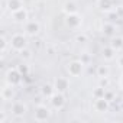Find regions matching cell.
Instances as JSON below:
<instances>
[{"mask_svg":"<svg viewBox=\"0 0 123 123\" xmlns=\"http://www.w3.org/2000/svg\"><path fill=\"white\" fill-rule=\"evenodd\" d=\"M26 45H28V39H26V35H23V33H15L10 38V48L18 52L23 51L26 48Z\"/></svg>","mask_w":123,"mask_h":123,"instance_id":"1","label":"cell"},{"mask_svg":"<svg viewBox=\"0 0 123 123\" xmlns=\"http://www.w3.org/2000/svg\"><path fill=\"white\" fill-rule=\"evenodd\" d=\"M22 77H23V75L19 73L18 68H10V70L6 73V83L15 87V86H18V84L20 83Z\"/></svg>","mask_w":123,"mask_h":123,"instance_id":"2","label":"cell"},{"mask_svg":"<svg viewBox=\"0 0 123 123\" xmlns=\"http://www.w3.org/2000/svg\"><path fill=\"white\" fill-rule=\"evenodd\" d=\"M83 68H84V62L81 59L80 61H73V62L68 65V73H70L71 77H78V75H81Z\"/></svg>","mask_w":123,"mask_h":123,"instance_id":"3","label":"cell"},{"mask_svg":"<svg viewBox=\"0 0 123 123\" xmlns=\"http://www.w3.org/2000/svg\"><path fill=\"white\" fill-rule=\"evenodd\" d=\"M39 29H41V26H39V23L36 20H26V23H25V33L28 36H35L39 32Z\"/></svg>","mask_w":123,"mask_h":123,"instance_id":"4","label":"cell"},{"mask_svg":"<svg viewBox=\"0 0 123 123\" xmlns=\"http://www.w3.org/2000/svg\"><path fill=\"white\" fill-rule=\"evenodd\" d=\"M49 109L46 106H38L35 110V120L36 122H45L49 117Z\"/></svg>","mask_w":123,"mask_h":123,"instance_id":"5","label":"cell"},{"mask_svg":"<svg viewBox=\"0 0 123 123\" xmlns=\"http://www.w3.org/2000/svg\"><path fill=\"white\" fill-rule=\"evenodd\" d=\"M51 104L55 107V109H62L64 107V104H65V98H64V93H59V91H56V93H54L51 97Z\"/></svg>","mask_w":123,"mask_h":123,"instance_id":"6","label":"cell"},{"mask_svg":"<svg viewBox=\"0 0 123 123\" xmlns=\"http://www.w3.org/2000/svg\"><path fill=\"white\" fill-rule=\"evenodd\" d=\"M65 23L67 26H70L71 29H75L81 25V18L78 13H71V15H67V19H65Z\"/></svg>","mask_w":123,"mask_h":123,"instance_id":"7","label":"cell"},{"mask_svg":"<svg viewBox=\"0 0 123 123\" xmlns=\"http://www.w3.org/2000/svg\"><path fill=\"white\" fill-rule=\"evenodd\" d=\"M55 90L56 91H59V93H65L67 90H68V87H70V83H68V78H65V77H58L56 80H55Z\"/></svg>","mask_w":123,"mask_h":123,"instance_id":"8","label":"cell"},{"mask_svg":"<svg viewBox=\"0 0 123 123\" xmlns=\"http://www.w3.org/2000/svg\"><path fill=\"white\" fill-rule=\"evenodd\" d=\"M12 20L16 22V23H23V22H26V20H28V12H26V9L23 7V9H20V10H18V12H13V13H12Z\"/></svg>","mask_w":123,"mask_h":123,"instance_id":"9","label":"cell"},{"mask_svg":"<svg viewBox=\"0 0 123 123\" xmlns=\"http://www.w3.org/2000/svg\"><path fill=\"white\" fill-rule=\"evenodd\" d=\"M94 109H96V111H100V113L107 111V110H109V100H107L106 97L96 98V101H94Z\"/></svg>","mask_w":123,"mask_h":123,"instance_id":"10","label":"cell"},{"mask_svg":"<svg viewBox=\"0 0 123 123\" xmlns=\"http://www.w3.org/2000/svg\"><path fill=\"white\" fill-rule=\"evenodd\" d=\"M26 111H28V109H26V106H25L22 101H15V103L12 104V114L20 117V116H23Z\"/></svg>","mask_w":123,"mask_h":123,"instance_id":"11","label":"cell"},{"mask_svg":"<svg viewBox=\"0 0 123 123\" xmlns=\"http://www.w3.org/2000/svg\"><path fill=\"white\" fill-rule=\"evenodd\" d=\"M13 86H10V84H7V86H5L3 88H2V93H0V96H2V100H5V101H10L12 98H13Z\"/></svg>","mask_w":123,"mask_h":123,"instance_id":"12","label":"cell"},{"mask_svg":"<svg viewBox=\"0 0 123 123\" xmlns=\"http://www.w3.org/2000/svg\"><path fill=\"white\" fill-rule=\"evenodd\" d=\"M6 7L10 10V13H13V12H18V10L23 9V2L22 0H7Z\"/></svg>","mask_w":123,"mask_h":123,"instance_id":"13","label":"cell"},{"mask_svg":"<svg viewBox=\"0 0 123 123\" xmlns=\"http://www.w3.org/2000/svg\"><path fill=\"white\" fill-rule=\"evenodd\" d=\"M110 46H111L116 52L120 51V49H123V38H122V36H116V38H113L111 42H110Z\"/></svg>","mask_w":123,"mask_h":123,"instance_id":"14","label":"cell"},{"mask_svg":"<svg viewBox=\"0 0 123 123\" xmlns=\"http://www.w3.org/2000/svg\"><path fill=\"white\" fill-rule=\"evenodd\" d=\"M103 56H104L106 61H111V59H114V56H116V51L109 45V46H106V48L103 49Z\"/></svg>","mask_w":123,"mask_h":123,"instance_id":"15","label":"cell"},{"mask_svg":"<svg viewBox=\"0 0 123 123\" xmlns=\"http://www.w3.org/2000/svg\"><path fill=\"white\" fill-rule=\"evenodd\" d=\"M98 7L101 10H111L113 9V0H98Z\"/></svg>","mask_w":123,"mask_h":123,"instance_id":"16","label":"cell"},{"mask_svg":"<svg viewBox=\"0 0 123 123\" xmlns=\"http://www.w3.org/2000/svg\"><path fill=\"white\" fill-rule=\"evenodd\" d=\"M64 12H65L67 15L77 13V6H75V3H73V2H67V3L64 5Z\"/></svg>","mask_w":123,"mask_h":123,"instance_id":"17","label":"cell"},{"mask_svg":"<svg viewBox=\"0 0 123 123\" xmlns=\"http://www.w3.org/2000/svg\"><path fill=\"white\" fill-rule=\"evenodd\" d=\"M97 75L98 77H107L109 75V67L107 65H98L97 67Z\"/></svg>","mask_w":123,"mask_h":123,"instance_id":"18","label":"cell"},{"mask_svg":"<svg viewBox=\"0 0 123 123\" xmlns=\"http://www.w3.org/2000/svg\"><path fill=\"white\" fill-rule=\"evenodd\" d=\"M114 31H116V28H114L113 23H106V25H103V32H104L106 35H113Z\"/></svg>","mask_w":123,"mask_h":123,"instance_id":"19","label":"cell"},{"mask_svg":"<svg viewBox=\"0 0 123 123\" xmlns=\"http://www.w3.org/2000/svg\"><path fill=\"white\" fill-rule=\"evenodd\" d=\"M54 90H55V87H51V86H43L42 87V94L43 96H48V97H51L52 94H54Z\"/></svg>","mask_w":123,"mask_h":123,"instance_id":"20","label":"cell"},{"mask_svg":"<svg viewBox=\"0 0 123 123\" xmlns=\"http://www.w3.org/2000/svg\"><path fill=\"white\" fill-rule=\"evenodd\" d=\"M0 42H2V48H0V52L5 54L6 49H7V45H10V42H7L6 36H2V38H0Z\"/></svg>","mask_w":123,"mask_h":123,"instance_id":"21","label":"cell"},{"mask_svg":"<svg viewBox=\"0 0 123 123\" xmlns=\"http://www.w3.org/2000/svg\"><path fill=\"white\" fill-rule=\"evenodd\" d=\"M104 94H106V88H104V87H98V88L94 91V97H96V98L104 97Z\"/></svg>","mask_w":123,"mask_h":123,"instance_id":"22","label":"cell"},{"mask_svg":"<svg viewBox=\"0 0 123 123\" xmlns=\"http://www.w3.org/2000/svg\"><path fill=\"white\" fill-rule=\"evenodd\" d=\"M18 70H19V73H20L23 77H26V75L29 74V68H28V65H25V64L19 65V67H18Z\"/></svg>","mask_w":123,"mask_h":123,"instance_id":"23","label":"cell"},{"mask_svg":"<svg viewBox=\"0 0 123 123\" xmlns=\"http://www.w3.org/2000/svg\"><path fill=\"white\" fill-rule=\"evenodd\" d=\"M107 86H109V78L107 77H100V87L107 88Z\"/></svg>","mask_w":123,"mask_h":123,"instance_id":"24","label":"cell"},{"mask_svg":"<svg viewBox=\"0 0 123 123\" xmlns=\"http://www.w3.org/2000/svg\"><path fill=\"white\" fill-rule=\"evenodd\" d=\"M20 54H22V56H23L25 59H29V58L32 56V55H31V51H29V49H26V48H25L23 51H20Z\"/></svg>","mask_w":123,"mask_h":123,"instance_id":"25","label":"cell"},{"mask_svg":"<svg viewBox=\"0 0 123 123\" xmlns=\"http://www.w3.org/2000/svg\"><path fill=\"white\" fill-rule=\"evenodd\" d=\"M77 41H78V42H86V41H87V35H84V33H83V35H78V36H77Z\"/></svg>","mask_w":123,"mask_h":123,"instance_id":"26","label":"cell"},{"mask_svg":"<svg viewBox=\"0 0 123 123\" xmlns=\"http://www.w3.org/2000/svg\"><path fill=\"white\" fill-rule=\"evenodd\" d=\"M6 122V111H2V114H0V123H5Z\"/></svg>","mask_w":123,"mask_h":123,"instance_id":"27","label":"cell"},{"mask_svg":"<svg viewBox=\"0 0 123 123\" xmlns=\"http://www.w3.org/2000/svg\"><path fill=\"white\" fill-rule=\"evenodd\" d=\"M117 65H119L120 68H123V55L119 56V59H117Z\"/></svg>","mask_w":123,"mask_h":123,"instance_id":"28","label":"cell"},{"mask_svg":"<svg viewBox=\"0 0 123 123\" xmlns=\"http://www.w3.org/2000/svg\"><path fill=\"white\" fill-rule=\"evenodd\" d=\"M120 86H122V88H123V77H122V80H120Z\"/></svg>","mask_w":123,"mask_h":123,"instance_id":"29","label":"cell"}]
</instances>
